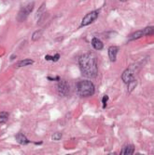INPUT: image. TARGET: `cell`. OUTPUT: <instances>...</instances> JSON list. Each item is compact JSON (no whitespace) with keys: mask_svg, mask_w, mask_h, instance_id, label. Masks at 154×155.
Instances as JSON below:
<instances>
[{"mask_svg":"<svg viewBox=\"0 0 154 155\" xmlns=\"http://www.w3.org/2000/svg\"><path fill=\"white\" fill-rule=\"evenodd\" d=\"M78 64L81 73L84 76L89 78L96 77L98 73V68H97V60L94 53L88 52L81 55L78 60Z\"/></svg>","mask_w":154,"mask_h":155,"instance_id":"cell-1","label":"cell"},{"mask_svg":"<svg viewBox=\"0 0 154 155\" xmlns=\"http://www.w3.org/2000/svg\"><path fill=\"white\" fill-rule=\"evenodd\" d=\"M94 86L89 80H82L77 84V93L83 97H91L94 93Z\"/></svg>","mask_w":154,"mask_h":155,"instance_id":"cell-2","label":"cell"},{"mask_svg":"<svg viewBox=\"0 0 154 155\" xmlns=\"http://www.w3.org/2000/svg\"><path fill=\"white\" fill-rule=\"evenodd\" d=\"M139 70H140V66H139V64H137V63L133 64L128 67V68L123 72L122 75H121L123 82H124L125 84H128L130 81L135 79V75L138 73Z\"/></svg>","mask_w":154,"mask_h":155,"instance_id":"cell-3","label":"cell"},{"mask_svg":"<svg viewBox=\"0 0 154 155\" xmlns=\"http://www.w3.org/2000/svg\"><path fill=\"white\" fill-rule=\"evenodd\" d=\"M34 7H35V4L33 3H30L25 7L22 8L21 10L19 11L18 15H17V20L18 22H23L24 20H26V18L28 17L30 13L32 12V10L34 9Z\"/></svg>","mask_w":154,"mask_h":155,"instance_id":"cell-4","label":"cell"},{"mask_svg":"<svg viewBox=\"0 0 154 155\" xmlns=\"http://www.w3.org/2000/svg\"><path fill=\"white\" fill-rule=\"evenodd\" d=\"M98 15H99V10H94V11H92V12H90V13H88L87 15L82 19L81 26H87V25L93 23L96 19L98 18Z\"/></svg>","mask_w":154,"mask_h":155,"instance_id":"cell-5","label":"cell"},{"mask_svg":"<svg viewBox=\"0 0 154 155\" xmlns=\"http://www.w3.org/2000/svg\"><path fill=\"white\" fill-rule=\"evenodd\" d=\"M58 90L63 95H67L68 92H69V86H68L67 82H65L64 80L61 81L58 84Z\"/></svg>","mask_w":154,"mask_h":155,"instance_id":"cell-6","label":"cell"},{"mask_svg":"<svg viewBox=\"0 0 154 155\" xmlns=\"http://www.w3.org/2000/svg\"><path fill=\"white\" fill-rule=\"evenodd\" d=\"M119 47H110L108 48V57L112 62H115L117 60V54H118Z\"/></svg>","mask_w":154,"mask_h":155,"instance_id":"cell-7","label":"cell"},{"mask_svg":"<svg viewBox=\"0 0 154 155\" xmlns=\"http://www.w3.org/2000/svg\"><path fill=\"white\" fill-rule=\"evenodd\" d=\"M15 138H16V140H17V142L21 145H27V144H29L30 143V141L28 140V138H27V137L22 133L17 134Z\"/></svg>","mask_w":154,"mask_h":155,"instance_id":"cell-8","label":"cell"},{"mask_svg":"<svg viewBox=\"0 0 154 155\" xmlns=\"http://www.w3.org/2000/svg\"><path fill=\"white\" fill-rule=\"evenodd\" d=\"M134 145H133V144H127V145H125V146L122 148L121 154H123V155H131V154H133V153H134Z\"/></svg>","mask_w":154,"mask_h":155,"instance_id":"cell-9","label":"cell"},{"mask_svg":"<svg viewBox=\"0 0 154 155\" xmlns=\"http://www.w3.org/2000/svg\"><path fill=\"white\" fill-rule=\"evenodd\" d=\"M92 45H93V47H94V48L96 49V50H101V49H103V47H104L103 42L100 39H98V38H96V37L93 38Z\"/></svg>","mask_w":154,"mask_h":155,"instance_id":"cell-10","label":"cell"},{"mask_svg":"<svg viewBox=\"0 0 154 155\" xmlns=\"http://www.w3.org/2000/svg\"><path fill=\"white\" fill-rule=\"evenodd\" d=\"M144 36V33L143 31L141 30V31H137V32H134L133 33L131 36H129V41H133V40H136L138 39V38H141Z\"/></svg>","mask_w":154,"mask_h":155,"instance_id":"cell-11","label":"cell"},{"mask_svg":"<svg viewBox=\"0 0 154 155\" xmlns=\"http://www.w3.org/2000/svg\"><path fill=\"white\" fill-rule=\"evenodd\" d=\"M45 10H46V5L43 4L42 6H41L39 9H38V12H36V19H41L43 17V13L45 12Z\"/></svg>","mask_w":154,"mask_h":155,"instance_id":"cell-12","label":"cell"},{"mask_svg":"<svg viewBox=\"0 0 154 155\" xmlns=\"http://www.w3.org/2000/svg\"><path fill=\"white\" fill-rule=\"evenodd\" d=\"M33 63H34V60H29V59H28V60H21L18 64H17V66L18 67H23V66H27V65H32Z\"/></svg>","mask_w":154,"mask_h":155,"instance_id":"cell-13","label":"cell"},{"mask_svg":"<svg viewBox=\"0 0 154 155\" xmlns=\"http://www.w3.org/2000/svg\"><path fill=\"white\" fill-rule=\"evenodd\" d=\"M142 31H143L144 36H150V34H153L154 28H153V26H149V27H146L145 29H143Z\"/></svg>","mask_w":154,"mask_h":155,"instance_id":"cell-14","label":"cell"},{"mask_svg":"<svg viewBox=\"0 0 154 155\" xmlns=\"http://www.w3.org/2000/svg\"><path fill=\"white\" fill-rule=\"evenodd\" d=\"M128 84H129V86H128V90H129V92H132V91L135 88L136 84H137V81H136L135 79L132 80V81H130V82L128 83Z\"/></svg>","mask_w":154,"mask_h":155,"instance_id":"cell-15","label":"cell"},{"mask_svg":"<svg viewBox=\"0 0 154 155\" xmlns=\"http://www.w3.org/2000/svg\"><path fill=\"white\" fill-rule=\"evenodd\" d=\"M8 119H9V113L6 112V111L0 112V124H1V123L7 122Z\"/></svg>","mask_w":154,"mask_h":155,"instance_id":"cell-16","label":"cell"},{"mask_svg":"<svg viewBox=\"0 0 154 155\" xmlns=\"http://www.w3.org/2000/svg\"><path fill=\"white\" fill-rule=\"evenodd\" d=\"M42 36V31H36L34 33V34L32 36V40L33 41H38L39 38Z\"/></svg>","mask_w":154,"mask_h":155,"instance_id":"cell-17","label":"cell"},{"mask_svg":"<svg viewBox=\"0 0 154 155\" xmlns=\"http://www.w3.org/2000/svg\"><path fill=\"white\" fill-rule=\"evenodd\" d=\"M62 138V133L60 132H56L52 135V139L53 140H60Z\"/></svg>","mask_w":154,"mask_h":155,"instance_id":"cell-18","label":"cell"},{"mask_svg":"<svg viewBox=\"0 0 154 155\" xmlns=\"http://www.w3.org/2000/svg\"><path fill=\"white\" fill-rule=\"evenodd\" d=\"M108 100V97H107V95H105L104 97H103V100H102V102H103V108H106L107 107V101Z\"/></svg>","mask_w":154,"mask_h":155,"instance_id":"cell-19","label":"cell"},{"mask_svg":"<svg viewBox=\"0 0 154 155\" xmlns=\"http://www.w3.org/2000/svg\"><path fill=\"white\" fill-rule=\"evenodd\" d=\"M59 59H60V54H55L53 57H51V60H52V61H54V62L57 61Z\"/></svg>","mask_w":154,"mask_h":155,"instance_id":"cell-20","label":"cell"},{"mask_svg":"<svg viewBox=\"0 0 154 155\" xmlns=\"http://www.w3.org/2000/svg\"><path fill=\"white\" fill-rule=\"evenodd\" d=\"M47 79H48V80H51V81H59V80H61L59 76H56L55 78H54V77L52 78V77H51V76H48Z\"/></svg>","mask_w":154,"mask_h":155,"instance_id":"cell-21","label":"cell"},{"mask_svg":"<svg viewBox=\"0 0 154 155\" xmlns=\"http://www.w3.org/2000/svg\"><path fill=\"white\" fill-rule=\"evenodd\" d=\"M121 1H122V2H123V1H126V0H121Z\"/></svg>","mask_w":154,"mask_h":155,"instance_id":"cell-22","label":"cell"}]
</instances>
